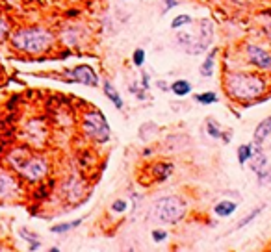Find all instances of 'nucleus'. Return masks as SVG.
<instances>
[{
    "label": "nucleus",
    "mask_w": 271,
    "mask_h": 252,
    "mask_svg": "<svg viewBox=\"0 0 271 252\" xmlns=\"http://www.w3.org/2000/svg\"><path fill=\"white\" fill-rule=\"evenodd\" d=\"M23 180L8 167H0V202L19 200L25 195Z\"/></svg>",
    "instance_id": "0eeeda50"
},
{
    "label": "nucleus",
    "mask_w": 271,
    "mask_h": 252,
    "mask_svg": "<svg viewBox=\"0 0 271 252\" xmlns=\"http://www.w3.org/2000/svg\"><path fill=\"white\" fill-rule=\"evenodd\" d=\"M206 134H208L212 139H221V136H223L221 124H219L216 119H206Z\"/></svg>",
    "instance_id": "a211bd4d"
},
{
    "label": "nucleus",
    "mask_w": 271,
    "mask_h": 252,
    "mask_svg": "<svg viewBox=\"0 0 271 252\" xmlns=\"http://www.w3.org/2000/svg\"><path fill=\"white\" fill-rule=\"evenodd\" d=\"M30 250H39V248H41V243H39V239H37V241H32V243H30Z\"/></svg>",
    "instance_id": "c756f323"
},
{
    "label": "nucleus",
    "mask_w": 271,
    "mask_h": 252,
    "mask_svg": "<svg viewBox=\"0 0 271 252\" xmlns=\"http://www.w3.org/2000/svg\"><path fill=\"white\" fill-rule=\"evenodd\" d=\"M132 63H134L138 69L143 67V65H145V50H143V49H136L134 54H132Z\"/></svg>",
    "instance_id": "b1692460"
},
{
    "label": "nucleus",
    "mask_w": 271,
    "mask_h": 252,
    "mask_svg": "<svg viewBox=\"0 0 271 252\" xmlns=\"http://www.w3.org/2000/svg\"><path fill=\"white\" fill-rule=\"evenodd\" d=\"M21 238H25L26 241H37V236H34V234H30V232H26L25 228H23V230H21Z\"/></svg>",
    "instance_id": "bb28decb"
},
{
    "label": "nucleus",
    "mask_w": 271,
    "mask_h": 252,
    "mask_svg": "<svg viewBox=\"0 0 271 252\" xmlns=\"http://www.w3.org/2000/svg\"><path fill=\"white\" fill-rule=\"evenodd\" d=\"M245 56L251 65L258 67L260 71H271V54L258 45H247Z\"/></svg>",
    "instance_id": "1a4fd4ad"
},
{
    "label": "nucleus",
    "mask_w": 271,
    "mask_h": 252,
    "mask_svg": "<svg viewBox=\"0 0 271 252\" xmlns=\"http://www.w3.org/2000/svg\"><path fill=\"white\" fill-rule=\"evenodd\" d=\"M10 32H11V25L4 19V17H0V43H4L6 39H8Z\"/></svg>",
    "instance_id": "393cba45"
},
{
    "label": "nucleus",
    "mask_w": 271,
    "mask_h": 252,
    "mask_svg": "<svg viewBox=\"0 0 271 252\" xmlns=\"http://www.w3.org/2000/svg\"><path fill=\"white\" fill-rule=\"evenodd\" d=\"M110 209L113 212V214H125L126 209H128V200L126 199H117V200H113L111 202V206H110Z\"/></svg>",
    "instance_id": "5701e85b"
},
{
    "label": "nucleus",
    "mask_w": 271,
    "mask_h": 252,
    "mask_svg": "<svg viewBox=\"0 0 271 252\" xmlns=\"http://www.w3.org/2000/svg\"><path fill=\"white\" fill-rule=\"evenodd\" d=\"M191 25H193V19L186 13L177 15V17L171 20V28L173 30H182V28H186V26H191Z\"/></svg>",
    "instance_id": "aec40b11"
},
{
    "label": "nucleus",
    "mask_w": 271,
    "mask_h": 252,
    "mask_svg": "<svg viewBox=\"0 0 271 252\" xmlns=\"http://www.w3.org/2000/svg\"><path fill=\"white\" fill-rule=\"evenodd\" d=\"M150 238H152L154 243H164L165 239H167V232H165V230H152Z\"/></svg>",
    "instance_id": "a878e982"
},
{
    "label": "nucleus",
    "mask_w": 271,
    "mask_h": 252,
    "mask_svg": "<svg viewBox=\"0 0 271 252\" xmlns=\"http://www.w3.org/2000/svg\"><path fill=\"white\" fill-rule=\"evenodd\" d=\"M171 93H173L175 97L179 98H184L188 97V95H191V91H193V86H191V82L189 80H175L173 83H171Z\"/></svg>",
    "instance_id": "dca6fc26"
},
{
    "label": "nucleus",
    "mask_w": 271,
    "mask_h": 252,
    "mask_svg": "<svg viewBox=\"0 0 271 252\" xmlns=\"http://www.w3.org/2000/svg\"><path fill=\"white\" fill-rule=\"evenodd\" d=\"M80 37H82V26L80 25H69L62 30L60 34V43L67 45L69 49L73 47H80Z\"/></svg>",
    "instance_id": "9d476101"
},
{
    "label": "nucleus",
    "mask_w": 271,
    "mask_h": 252,
    "mask_svg": "<svg viewBox=\"0 0 271 252\" xmlns=\"http://www.w3.org/2000/svg\"><path fill=\"white\" fill-rule=\"evenodd\" d=\"M262 212H264V206H258V208H255V209H253V212H251V214L247 215L245 219H242V221H240V223L236 224V228H238V230H240V228L247 226V224H251L253 221H255V219H257L258 215L262 214Z\"/></svg>",
    "instance_id": "4be33fe9"
},
{
    "label": "nucleus",
    "mask_w": 271,
    "mask_h": 252,
    "mask_svg": "<svg viewBox=\"0 0 271 252\" xmlns=\"http://www.w3.org/2000/svg\"><path fill=\"white\" fill-rule=\"evenodd\" d=\"M102 91H104V95L108 97V100H110L111 104L117 108V110H123V108H125V100H123L121 95L117 93L115 86H113L111 82H104V83H102Z\"/></svg>",
    "instance_id": "2eb2a0df"
},
{
    "label": "nucleus",
    "mask_w": 271,
    "mask_h": 252,
    "mask_svg": "<svg viewBox=\"0 0 271 252\" xmlns=\"http://www.w3.org/2000/svg\"><path fill=\"white\" fill-rule=\"evenodd\" d=\"M216 56H218V49L210 50V52L206 54L204 61L201 63V67H199L201 76H204V78H212L214 76V71H216Z\"/></svg>",
    "instance_id": "4468645a"
},
{
    "label": "nucleus",
    "mask_w": 271,
    "mask_h": 252,
    "mask_svg": "<svg viewBox=\"0 0 271 252\" xmlns=\"http://www.w3.org/2000/svg\"><path fill=\"white\" fill-rule=\"evenodd\" d=\"M165 2V10H173L175 6H179V0H164Z\"/></svg>",
    "instance_id": "cd10ccee"
},
{
    "label": "nucleus",
    "mask_w": 271,
    "mask_h": 252,
    "mask_svg": "<svg viewBox=\"0 0 271 252\" xmlns=\"http://www.w3.org/2000/svg\"><path fill=\"white\" fill-rule=\"evenodd\" d=\"M236 209H238V204L234 202V200L223 199L214 206V215L219 219H227V217H230V215L236 214Z\"/></svg>",
    "instance_id": "f8f14e48"
},
{
    "label": "nucleus",
    "mask_w": 271,
    "mask_h": 252,
    "mask_svg": "<svg viewBox=\"0 0 271 252\" xmlns=\"http://www.w3.org/2000/svg\"><path fill=\"white\" fill-rule=\"evenodd\" d=\"M223 88L233 100L249 102L264 97L269 83L264 74L258 73H227L223 78Z\"/></svg>",
    "instance_id": "7ed1b4c3"
},
{
    "label": "nucleus",
    "mask_w": 271,
    "mask_h": 252,
    "mask_svg": "<svg viewBox=\"0 0 271 252\" xmlns=\"http://www.w3.org/2000/svg\"><path fill=\"white\" fill-rule=\"evenodd\" d=\"M82 132L84 136L89 137L93 143L104 145L110 141L111 128L108 124L106 117L102 115L99 110H87L82 115Z\"/></svg>",
    "instance_id": "423d86ee"
},
{
    "label": "nucleus",
    "mask_w": 271,
    "mask_h": 252,
    "mask_svg": "<svg viewBox=\"0 0 271 252\" xmlns=\"http://www.w3.org/2000/svg\"><path fill=\"white\" fill-rule=\"evenodd\" d=\"M251 156H253V145H240L238 146V163L242 165H245L247 161L251 160Z\"/></svg>",
    "instance_id": "412c9836"
},
{
    "label": "nucleus",
    "mask_w": 271,
    "mask_h": 252,
    "mask_svg": "<svg viewBox=\"0 0 271 252\" xmlns=\"http://www.w3.org/2000/svg\"><path fill=\"white\" fill-rule=\"evenodd\" d=\"M8 169L17 173L21 180L28 184L43 182L50 173V161L45 154L32 152L30 146H15L4 158Z\"/></svg>",
    "instance_id": "f257e3e1"
},
{
    "label": "nucleus",
    "mask_w": 271,
    "mask_h": 252,
    "mask_svg": "<svg viewBox=\"0 0 271 252\" xmlns=\"http://www.w3.org/2000/svg\"><path fill=\"white\" fill-rule=\"evenodd\" d=\"M212 39H214L212 20L201 19L195 32L184 30V32H179V34H177V45H179L184 52H188L189 56H199V54L206 52V50L210 49Z\"/></svg>",
    "instance_id": "20e7f679"
},
{
    "label": "nucleus",
    "mask_w": 271,
    "mask_h": 252,
    "mask_svg": "<svg viewBox=\"0 0 271 252\" xmlns=\"http://www.w3.org/2000/svg\"><path fill=\"white\" fill-rule=\"evenodd\" d=\"M141 88H145V89L150 88V83H149V74H147V73H143V82H141Z\"/></svg>",
    "instance_id": "c85d7f7f"
},
{
    "label": "nucleus",
    "mask_w": 271,
    "mask_h": 252,
    "mask_svg": "<svg viewBox=\"0 0 271 252\" xmlns=\"http://www.w3.org/2000/svg\"><path fill=\"white\" fill-rule=\"evenodd\" d=\"M271 136V117H266L264 121L258 122V126L255 128V134H253V143L255 145H260Z\"/></svg>",
    "instance_id": "ddd939ff"
},
{
    "label": "nucleus",
    "mask_w": 271,
    "mask_h": 252,
    "mask_svg": "<svg viewBox=\"0 0 271 252\" xmlns=\"http://www.w3.org/2000/svg\"><path fill=\"white\" fill-rule=\"evenodd\" d=\"M186 214H188L186 202L180 197H175V195L160 197L152 206L154 219L164 224H179L180 221H184Z\"/></svg>",
    "instance_id": "39448f33"
},
{
    "label": "nucleus",
    "mask_w": 271,
    "mask_h": 252,
    "mask_svg": "<svg viewBox=\"0 0 271 252\" xmlns=\"http://www.w3.org/2000/svg\"><path fill=\"white\" fill-rule=\"evenodd\" d=\"M150 175H152V178L156 180V182H164V180H167L171 175H173V163H167V161H156L152 167H150Z\"/></svg>",
    "instance_id": "9b49d317"
},
{
    "label": "nucleus",
    "mask_w": 271,
    "mask_h": 252,
    "mask_svg": "<svg viewBox=\"0 0 271 252\" xmlns=\"http://www.w3.org/2000/svg\"><path fill=\"white\" fill-rule=\"evenodd\" d=\"M84 223V219H74V221H69V223H60V224H54V226H50V232L52 234H67L71 232V230H74V228H78L80 224Z\"/></svg>",
    "instance_id": "f3484780"
},
{
    "label": "nucleus",
    "mask_w": 271,
    "mask_h": 252,
    "mask_svg": "<svg viewBox=\"0 0 271 252\" xmlns=\"http://www.w3.org/2000/svg\"><path fill=\"white\" fill-rule=\"evenodd\" d=\"M67 76L71 78V82L82 83V86H89V88L99 86V74L91 65H78V67L69 69Z\"/></svg>",
    "instance_id": "6e6552de"
},
{
    "label": "nucleus",
    "mask_w": 271,
    "mask_h": 252,
    "mask_svg": "<svg viewBox=\"0 0 271 252\" xmlns=\"http://www.w3.org/2000/svg\"><path fill=\"white\" fill-rule=\"evenodd\" d=\"M56 34L47 26L32 25V26H21L13 30L8 35L10 47L19 54H28V56H41L47 54L56 47Z\"/></svg>",
    "instance_id": "f03ea898"
},
{
    "label": "nucleus",
    "mask_w": 271,
    "mask_h": 252,
    "mask_svg": "<svg viewBox=\"0 0 271 252\" xmlns=\"http://www.w3.org/2000/svg\"><path fill=\"white\" fill-rule=\"evenodd\" d=\"M195 102L201 104V106H210V104H216V102H218V95L214 91L197 93V95H195Z\"/></svg>",
    "instance_id": "6ab92c4d"
}]
</instances>
